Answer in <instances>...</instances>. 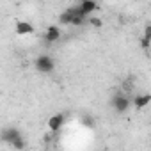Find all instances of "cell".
Instances as JSON below:
<instances>
[{"label": "cell", "instance_id": "1", "mask_svg": "<svg viewBox=\"0 0 151 151\" xmlns=\"http://www.w3.org/2000/svg\"><path fill=\"white\" fill-rule=\"evenodd\" d=\"M130 105H132V98L126 96V93H117V94L112 98V107H114L119 114L126 112V110L130 109Z\"/></svg>", "mask_w": 151, "mask_h": 151}, {"label": "cell", "instance_id": "2", "mask_svg": "<svg viewBox=\"0 0 151 151\" xmlns=\"http://www.w3.org/2000/svg\"><path fill=\"white\" fill-rule=\"evenodd\" d=\"M34 66H36V69L39 73H52L53 68H55V62H53V59L50 55H39L36 59V64Z\"/></svg>", "mask_w": 151, "mask_h": 151}, {"label": "cell", "instance_id": "3", "mask_svg": "<svg viewBox=\"0 0 151 151\" xmlns=\"http://www.w3.org/2000/svg\"><path fill=\"white\" fill-rule=\"evenodd\" d=\"M149 103H151V94H149V93H144V94H137V96L132 100V105H133L137 110H142V109H146Z\"/></svg>", "mask_w": 151, "mask_h": 151}, {"label": "cell", "instance_id": "4", "mask_svg": "<svg viewBox=\"0 0 151 151\" xmlns=\"http://www.w3.org/2000/svg\"><path fill=\"white\" fill-rule=\"evenodd\" d=\"M64 121H66L64 114H55V116H52V117L48 119V128H50L53 133H57V132L64 126Z\"/></svg>", "mask_w": 151, "mask_h": 151}, {"label": "cell", "instance_id": "5", "mask_svg": "<svg viewBox=\"0 0 151 151\" xmlns=\"http://www.w3.org/2000/svg\"><path fill=\"white\" fill-rule=\"evenodd\" d=\"M18 139H22V133H20V130L18 128H6V130H2V140H6V142H9V144H13V142H16Z\"/></svg>", "mask_w": 151, "mask_h": 151}, {"label": "cell", "instance_id": "6", "mask_svg": "<svg viewBox=\"0 0 151 151\" xmlns=\"http://www.w3.org/2000/svg\"><path fill=\"white\" fill-rule=\"evenodd\" d=\"M59 37H60V29H59L57 25H50V27L46 29V34H45V41H46L48 45H52V43L59 41Z\"/></svg>", "mask_w": 151, "mask_h": 151}, {"label": "cell", "instance_id": "7", "mask_svg": "<svg viewBox=\"0 0 151 151\" xmlns=\"http://www.w3.org/2000/svg\"><path fill=\"white\" fill-rule=\"evenodd\" d=\"M80 9H82V13L89 18V16L98 9V4H96V0H80Z\"/></svg>", "mask_w": 151, "mask_h": 151}, {"label": "cell", "instance_id": "8", "mask_svg": "<svg viewBox=\"0 0 151 151\" xmlns=\"http://www.w3.org/2000/svg\"><path fill=\"white\" fill-rule=\"evenodd\" d=\"M16 34H18V36L34 34V25L29 23V22H18V23H16Z\"/></svg>", "mask_w": 151, "mask_h": 151}, {"label": "cell", "instance_id": "9", "mask_svg": "<svg viewBox=\"0 0 151 151\" xmlns=\"http://www.w3.org/2000/svg\"><path fill=\"white\" fill-rule=\"evenodd\" d=\"M59 23L60 25H71V13L66 9L64 13H60V16H59Z\"/></svg>", "mask_w": 151, "mask_h": 151}, {"label": "cell", "instance_id": "10", "mask_svg": "<svg viewBox=\"0 0 151 151\" xmlns=\"http://www.w3.org/2000/svg\"><path fill=\"white\" fill-rule=\"evenodd\" d=\"M139 45H140L142 48H146V50H147V48L151 46V39H147L146 36H142V37H140V41H139Z\"/></svg>", "mask_w": 151, "mask_h": 151}, {"label": "cell", "instance_id": "11", "mask_svg": "<svg viewBox=\"0 0 151 151\" xmlns=\"http://www.w3.org/2000/svg\"><path fill=\"white\" fill-rule=\"evenodd\" d=\"M11 146H13L14 149H23V147H25V142H23V137H22V139H18L16 142H13Z\"/></svg>", "mask_w": 151, "mask_h": 151}, {"label": "cell", "instance_id": "12", "mask_svg": "<svg viewBox=\"0 0 151 151\" xmlns=\"http://www.w3.org/2000/svg\"><path fill=\"white\" fill-rule=\"evenodd\" d=\"M89 23H91L93 27H101V25H103V22H101L100 18H91V20H89Z\"/></svg>", "mask_w": 151, "mask_h": 151}, {"label": "cell", "instance_id": "13", "mask_svg": "<svg viewBox=\"0 0 151 151\" xmlns=\"http://www.w3.org/2000/svg\"><path fill=\"white\" fill-rule=\"evenodd\" d=\"M144 36H146V37H147V39H151V23H149V25H146V27H144Z\"/></svg>", "mask_w": 151, "mask_h": 151}]
</instances>
